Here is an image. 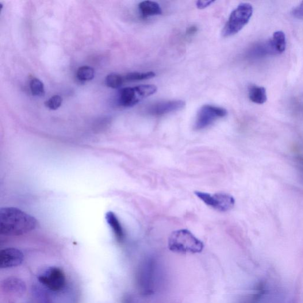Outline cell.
Listing matches in <instances>:
<instances>
[{"label":"cell","instance_id":"cell-2","mask_svg":"<svg viewBox=\"0 0 303 303\" xmlns=\"http://www.w3.org/2000/svg\"><path fill=\"white\" fill-rule=\"evenodd\" d=\"M168 247L172 252L181 254H195L202 252L205 245L189 230L180 229L169 237Z\"/></svg>","mask_w":303,"mask_h":303},{"label":"cell","instance_id":"cell-17","mask_svg":"<svg viewBox=\"0 0 303 303\" xmlns=\"http://www.w3.org/2000/svg\"><path fill=\"white\" fill-rule=\"evenodd\" d=\"M76 77L80 82H88L94 77V70L89 66H82L76 72Z\"/></svg>","mask_w":303,"mask_h":303},{"label":"cell","instance_id":"cell-14","mask_svg":"<svg viewBox=\"0 0 303 303\" xmlns=\"http://www.w3.org/2000/svg\"><path fill=\"white\" fill-rule=\"evenodd\" d=\"M269 45L272 51H275L278 53L285 52L287 46L285 33L282 31L275 32Z\"/></svg>","mask_w":303,"mask_h":303},{"label":"cell","instance_id":"cell-8","mask_svg":"<svg viewBox=\"0 0 303 303\" xmlns=\"http://www.w3.org/2000/svg\"><path fill=\"white\" fill-rule=\"evenodd\" d=\"M194 193L206 205L219 212H228L235 204V198L229 194L219 193L212 194L201 191H195Z\"/></svg>","mask_w":303,"mask_h":303},{"label":"cell","instance_id":"cell-18","mask_svg":"<svg viewBox=\"0 0 303 303\" xmlns=\"http://www.w3.org/2000/svg\"><path fill=\"white\" fill-rule=\"evenodd\" d=\"M30 88L32 94L37 97H42L45 94V87L43 83L39 79L34 78L30 80Z\"/></svg>","mask_w":303,"mask_h":303},{"label":"cell","instance_id":"cell-3","mask_svg":"<svg viewBox=\"0 0 303 303\" xmlns=\"http://www.w3.org/2000/svg\"><path fill=\"white\" fill-rule=\"evenodd\" d=\"M158 267L155 260L148 259L140 264L137 271L136 282L140 292L149 295L155 292Z\"/></svg>","mask_w":303,"mask_h":303},{"label":"cell","instance_id":"cell-7","mask_svg":"<svg viewBox=\"0 0 303 303\" xmlns=\"http://www.w3.org/2000/svg\"><path fill=\"white\" fill-rule=\"evenodd\" d=\"M228 111L222 107L206 105L198 110L194 129L200 130L208 128L219 118L227 116Z\"/></svg>","mask_w":303,"mask_h":303},{"label":"cell","instance_id":"cell-10","mask_svg":"<svg viewBox=\"0 0 303 303\" xmlns=\"http://www.w3.org/2000/svg\"><path fill=\"white\" fill-rule=\"evenodd\" d=\"M24 260V254L16 248H6L0 252V268L2 269L21 266Z\"/></svg>","mask_w":303,"mask_h":303},{"label":"cell","instance_id":"cell-5","mask_svg":"<svg viewBox=\"0 0 303 303\" xmlns=\"http://www.w3.org/2000/svg\"><path fill=\"white\" fill-rule=\"evenodd\" d=\"M157 87L147 84L134 87H126L120 91L118 101L120 105L125 107L134 106L144 99L155 94Z\"/></svg>","mask_w":303,"mask_h":303},{"label":"cell","instance_id":"cell-19","mask_svg":"<svg viewBox=\"0 0 303 303\" xmlns=\"http://www.w3.org/2000/svg\"><path fill=\"white\" fill-rule=\"evenodd\" d=\"M124 76L117 74H111L107 76L106 78V84L107 87L116 88H119L124 83Z\"/></svg>","mask_w":303,"mask_h":303},{"label":"cell","instance_id":"cell-22","mask_svg":"<svg viewBox=\"0 0 303 303\" xmlns=\"http://www.w3.org/2000/svg\"><path fill=\"white\" fill-rule=\"evenodd\" d=\"M215 1L212 0H209V1H197L196 2V6L198 9H205L207 7L212 5Z\"/></svg>","mask_w":303,"mask_h":303},{"label":"cell","instance_id":"cell-23","mask_svg":"<svg viewBox=\"0 0 303 303\" xmlns=\"http://www.w3.org/2000/svg\"><path fill=\"white\" fill-rule=\"evenodd\" d=\"M197 28L195 26H191L190 28L187 29L186 34L188 36L193 35L195 33L197 32Z\"/></svg>","mask_w":303,"mask_h":303},{"label":"cell","instance_id":"cell-6","mask_svg":"<svg viewBox=\"0 0 303 303\" xmlns=\"http://www.w3.org/2000/svg\"><path fill=\"white\" fill-rule=\"evenodd\" d=\"M38 281L45 289L52 292H59L67 285L66 276L59 268L49 267L38 276Z\"/></svg>","mask_w":303,"mask_h":303},{"label":"cell","instance_id":"cell-4","mask_svg":"<svg viewBox=\"0 0 303 303\" xmlns=\"http://www.w3.org/2000/svg\"><path fill=\"white\" fill-rule=\"evenodd\" d=\"M253 7L251 4L241 3L231 13L222 30V35L227 37L235 35L246 26L252 16Z\"/></svg>","mask_w":303,"mask_h":303},{"label":"cell","instance_id":"cell-9","mask_svg":"<svg viewBox=\"0 0 303 303\" xmlns=\"http://www.w3.org/2000/svg\"><path fill=\"white\" fill-rule=\"evenodd\" d=\"M186 102L182 100L163 102L156 103L147 109L149 114L154 116H161L170 113L177 112L184 108Z\"/></svg>","mask_w":303,"mask_h":303},{"label":"cell","instance_id":"cell-21","mask_svg":"<svg viewBox=\"0 0 303 303\" xmlns=\"http://www.w3.org/2000/svg\"><path fill=\"white\" fill-rule=\"evenodd\" d=\"M292 15L295 18L303 19V2L292 10Z\"/></svg>","mask_w":303,"mask_h":303},{"label":"cell","instance_id":"cell-20","mask_svg":"<svg viewBox=\"0 0 303 303\" xmlns=\"http://www.w3.org/2000/svg\"><path fill=\"white\" fill-rule=\"evenodd\" d=\"M63 98L60 95H55L52 96L45 103V106L47 108L52 110H56L58 109L62 105Z\"/></svg>","mask_w":303,"mask_h":303},{"label":"cell","instance_id":"cell-11","mask_svg":"<svg viewBox=\"0 0 303 303\" xmlns=\"http://www.w3.org/2000/svg\"><path fill=\"white\" fill-rule=\"evenodd\" d=\"M139 10L143 18L158 16L163 13L162 9L158 3L152 1H144L139 4Z\"/></svg>","mask_w":303,"mask_h":303},{"label":"cell","instance_id":"cell-1","mask_svg":"<svg viewBox=\"0 0 303 303\" xmlns=\"http://www.w3.org/2000/svg\"><path fill=\"white\" fill-rule=\"evenodd\" d=\"M37 224L35 218L15 208L0 210V233L5 236H21L33 231Z\"/></svg>","mask_w":303,"mask_h":303},{"label":"cell","instance_id":"cell-16","mask_svg":"<svg viewBox=\"0 0 303 303\" xmlns=\"http://www.w3.org/2000/svg\"><path fill=\"white\" fill-rule=\"evenodd\" d=\"M155 72L152 71L147 72H130L124 76V82H137V80H145L154 78Z\"/></svg>","mask_w":303,"mask_h":303},{"label":"cell","instance_id":"cell-13","mask_svg":"<svg viewBox=\"0 0 303 303\" xmlns=\"http://www.w3.org/2000/svg\"><path fill=\"white\" fill-rule=\"evenodd\" d=\"M249 98L252 102L256 104H264L267 100L266 88L256 85L251 86L249 87Z\"/></svg>","mask_w":303,"mask_h":303},{"label":"cell","instance_id":"cell-12","mask_svg":"<svg viewBox=\"0 0 303 303\" xmlns=\"http://www.w3.org/2000/svg\"><path fill=\"white\" fill-rule=\"evenodd\" d=\"M2 289L7 292L22 294L26 289L25 283L22 280L16 278H9L4 281Z\"/></svg>","mask_w":303,"mask_h":303},{"label":"cell","instance_id":"cell-15","mask_svg":"<svg viewBox=\"0 0 303 303\" xmlns=\"http://www.w3.org/2000/svg\"><path fill=\"white\" fill-rule=\"evenodd\" d=\"M106 220L107 223L112 228L117 240L120 241L124 240L125 236L124 230H123L120 221H118L116 216L112 212L107 213Z\"/></svg>","mask_w":303,"mask_h":303}]
</instances>
